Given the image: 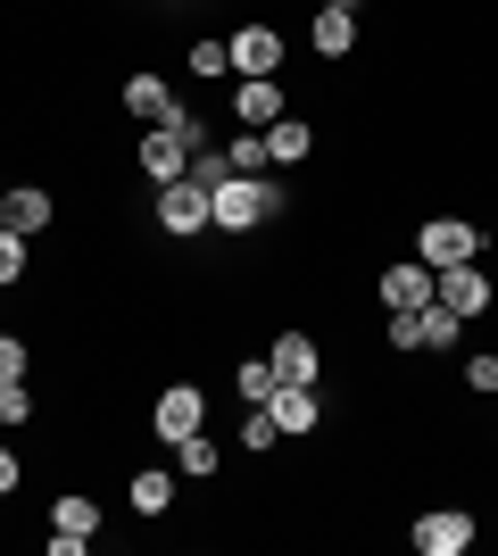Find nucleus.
<instances>
[{
	"instance_id": "nucleus-12",
	"label": "nucleus",
	"mask_w": 498,
	"mask_h": 556,
	"mask_svg": "<svg viewBox=\"0 0 498 556\" xmlns=\"http://www.w3.org/2000/svg\"><path fill=\"white\" fill-rule=\"evenodd\" d=\"M432 300V266H382V307H424Z\"/></svg>"
},
{
	"instance_id": "nucleus-6",
	"label": "nucleus",
	"mask_w": 498,
	"mask_h": 556,
	"mask_svg": "<svg viewBox=\"0 0 498 556\" xmlns=\"http://www.w3.org/2000/svg\"><path fill=\"white\" fill-rule=\"evenodd\" d=\"M432 291H440V307H457V316H482V307H490V275H482L474 257L432 266Z\"/></svg>"
},
{
	"instance_id": "nucleus-15",
	"label": "nucleus",
	"mask_w": 498,
	"mask_h": 556,
	"mask_svg": "<svg viewBox=\"0 0 498 556\" xmlns=\"http://www.w3.org/2000/svg\"><path fill=\"white\" fill-rule=\"evenodd\" d=\"M274 374H283V382H316V374H324L308 332H283V341H274Z\"/></svg>"
},
{
	"instance_id": "nucleus-8",
	"label": "nucleus",
	"mask_w": 498,
	"mask_h": 556,
	"mask_svg": "<svg viewBox=\"0 0 498 556\" xmlns=\"http://www.w3.org/2000/svg\"><path fill=\"white\" fill-rule=\"evenodd\" d=\"M225 59H233V75H274L283 67V34L274 25H241L233 42H225Z\"/></svg>"
},
{
	"instance_id": "nucleus-10",
	"label": "nucleus",
	"mask_w": 498,
	"mask_h": 556,
	"mask_svg": "<svg viewBox=\"0 0 498 556\" xmlns=\"http://www.w3.org/2000/svg\"><path fill=\"white\" fill-rule=\"evenodd\" d=\"M266 416L283 424V441H308L316 432V382H283V391L266 399Z\"/></svg>"
},
{
	"instance_id": "nucleus-11",
	"label": "nucleus",
	"mask_w": 498,
	"mask_h": 556,
	"mask_svg": "<svg viewBox=\"0 0 498 556\" xmlns=\"http://www.w3.org/2000/svg\"><path fill=\"white\" fill-rule=\"evenodd\" d=\"M125 116H142V125H175V92H166L158 75H133V84H125Z\"/></svg>"
},
{
	"instance_id": "nucleus-23",
	"label": "nucleus",
	"mask_w": 498,
	"mask_h": 556,
	"mask_svg": "<svg viewBox=\"0 0 498 556\" xmlns=\"http://www.w3.org/2000/svg\"><path fill=\"white\" fill-rule=\"evenodd\" d=\"M183 175H191L200 191H216L225 175H233V166H225V150H191V166H183Z\"/></svg>"
},
{
	"instance_id": "nucleus-13",
	"label": "nucleus",
	"mask_w": 498,
	"mask_h": 556,
	"mask_svg": "<svg viewBox=\"0 0 498 556\" xmlns=\"http://www.w3.org/2000/svg\"><path fill=\"white\" fill-rule=\"evenodd\" d=\"M0 225H9V232H25V241H34V232H50V191L17 184V191H9V208H0Z\"/></svg>"
},
{
	"instance_id": "nucleus-21",
	"label": "nucleus",
	"mask_w": 498,
	"mask_h": 556,
	"mask_svg": "<svg viewBox=\"0 0 498 556\" xmlns=\"http://www.w3.org/2000/svg\"><path fill=\"white\" fill-rule=\"evenodd\" d=\"M50 523H59V532H84V540H92V532H100V507H92V498H59V507H50Z\"/></svg>"
},
{
	"instance_id": "nucleus-7",
	"label": "nucleus",
	"mask_w": 498,
	"mask_h": 556,
	"mask_svg": "<svg viewBox=\"0 0 498 556\" xmlns=\"http://www.w3.org/2000/svg\"><path fill=\"white\" fill-rule=\"evenodd\" d=\"M150 424H158V441L175 448V441H191V432H200V424H208V399L191 391V382H175V391H166L158 407H150Z\"/></svg>"
},
{
	"instance_id": "nucleus-31",
	"label": "nucleus",
	"mask_w": 498,
	"mask_h": 556,
	"mask_svg": "<svg viewBox=\"0 0 498 556\" xmlns=\"http://www.w3.org/2000/svg\"><path fill=\"white\" fill-rule=\"evenodd\" d=\"M0 208H9V191H0Z\"/></svg>"
},
{
	"instance_id": "nucleus-26",
	"label": "nucleus",
	"mask_w": 498,
	"mask_h": 556,
	"mask_svg": "<svg viewBox=\"0 0 498 556\" xmlns=\"http://www.w3.org/2000/svg\"><path fill=\"white\" fill-rule=\"evenodd\" d=\"M191 75H233V59H225V42H191Z\"/></svg>"
},
{
	"instance_id": "nucleus-3",
	"label": "nucleus",
	"mask_w": 498,
	"mask_h": 556,
	"mask_svg": "<svg viewBox=\"0 0 498 556\" xmlns=\"http://www.w3.org/2000/svg\"><path fill=\"white\" fill-rule=\"evenodd\" d=\"M158 225L175 232V241H191V232H208V191L191 184V175H175V184H158Z\"/></svg>"
},
{
	"instance_id": "nucleus-14",
	"label": "nucleus",
	"mask_w": 498,
	"mask_h": 556,
	"mask_svg": "<svg viewBox=\"0 0 498 556\" xmlns=\"http://www.w3.org/2000/svg\"><path fill=\"white\" fill-rule=\"evenodd\" d=\"M316 150V125H299V116H274V125H266V159L274 166H299Z\"/></svg>"
},
{
	"instance_id": "nucleus-17",
	"label": "nucleus",
	"mask_w": 498,
	"mask_h": 556,
	"mask_svg": "<svg viewBox=\"0 0 498 556\" xmlns=\"http://www.w3.org/2000/svg\"><path fill=\"white\" fill-rule=\"evenodd\" d=\"M175 507V473H166V465H142V473H133V515H166Z\"/></svg>"
},
{
	"instance_id": "nucleus-4",
	"label": "nucleus",
	"mask_w": 498,
	"mask_h": 556,
	"mask_svg": "<svg viewBox=\"0 0 498 556\" xmlns=\"http://www.w3.org/2000/svg\"><path fill=\"white\" fill-rule=\"evenodd\" d=\"M416 257H424V266H457V257H482V232L465 225V216H432V225L416 232Z\"/></svg>"
},
{
	"instance_id": "nucleus-24",
	"label": "nucleus",
	"mask_w": 498,
	"mask_h": 556,
	"mask_svg": "<svg viewBox=\"0 0 498 556\" xmlns=\"http://www.w3.org/2000/svg\"><path fill=\"white\" fill-rule=\"evenodd\" d=\"M17 275H25V232L0 225V282H17Z\"/></svg>"
},
{
	"instance_id": "nucleus-22",
	"label": "nucleus",
	"mask_w": 498,
	"mask_h": 556,
	"mask_svg": "<svg viewBox=\"0 0 498 556\" xmlns=\"http://www.w3.org/2000/svg\"><path fill=\"white\" fill-rule=\"evenodd\" d=\"M225 166H233V175H266V166H274L266 159V134H241L233 150H225Z\"/></svg>"
},
{
	"instance_id": "nucleus-30",
	"label": "nucleus",
	"mask_w": 498,
	"mask_h": 556,
	"mask_svg": "<svg viewBox=\"0 0 498 556\" xmlns=\"http://www.w3.org/2000/svg\"><path fill=\"white\" fill-rule=\"evenodd\" d=\"M324 9H341V17H357V9H366V0H324Z\"/></svg>"
},
{
	"instance_id": "nucleus-19",
	"label": "nucleus",
	"mask_w": 498,
	"mask_h": 556,
	"mask_svg": "<svg viewBox=\"0 0 498 556\" xmlns=\"http://www.w3.org/2000/svg\"><path fill=\"white\" fill-rule=\"evenodd\" d=\"M349 42H357V17H341V9H316V50H324V59H349Z\"/></svg>"
},
{
	"instance_id": "nucleus-20",
	"label": "nucleus",
	"mask_w": 498,
	"mask_h": 556,
	"mask_svg": "<svg viewBox=\"0 0 498 556\" xmlns=\"http://www.w3.org/2000/svg\"><path fill=\"white\" fill-rule=\"evenodd\" d=\"M274 441H283V424L266 416V407H241V448H250V457H266Z\"/></svg>"
},
{
	"instance_id": "nucleus-9",
	"label": "nucleus",
	"mask_w": 498,
	"mask_h": 556,
	"mask_svg": "<svg viewBox=\"0 0 498 556\" xmlns=\"http://www.w3.org/2000/svg\"><path fill=\"white\" fill-rule=\"evenodd\" d=\"M233 116L250 125V134H266L274 116H291L283 109V84H274V75H241V84H233Z\"/></svg>"
},
{
	"instance_id": "nucleus-28",
	"label": "nucleus",
	"mask_w": 498,
	"mask_h": 556,
	"mask_svg": "<svg viewBox=\"0 0 498 556\" xmlns=\"http://www.w3.org/2000/svg\"><path fill=\"white\" fill-rule=\"evenodd\" d=\"M465 382H474V391H498V357H465Z\"/></svg>"
},
{
	"instance_id": "nucleus-27",
	"label": "nucleus",
	"mask_w": 498,
	"mask_h": 556,
	"mask_svg": "<svg viewBox=\"0 0 498 556\" xmlns=\"http://www.w3.org/2000/svg\"><path fill=\"white\" fill-rule=\"evenodd\" d=\"M0 382H25V341L17 332H0Z\"/></svg>"
},
{
	"instance_id": "nucleus-16",
	"label": "nucleus",
	"mask_w": 498,
	"mask_h": 556,
	"mask_svg": "<svg viewBox=\"0 0 498 556\" xmlns=\"http://www.w3.org/2000/svg\"><path fill=\"white\" fill-rule=\"evenodd\" d=\"M175 465H183V482H208V473H225V448L208 432H191V441H175Z\"/></svg>"
},
{
	"instance_id": "nucleus-25",
	"label": "nucleus",
	"mask_w": 498,
	"mask_h": 556,
	"mask_svg": "<svg viewBox=\"0 0 498 556\" xmlns=\"http://www.w3.org/2000/svg\"><path fill=\"white\" fill-rule=\"evenodd\" d=\"M34 416V391H25V382H0V424H25Z\"/></svg>"
},
{
	"instance_id": "nucleus-2",
	"label": "nucleus",
	"mask_w": 498,
	"mask_h": 556,
	"mask_svg": "<svg viewBox=\"0 0 498 556\" xmlns=\"http://www.w3.org/2000/svg\"><path fill=\"white\" fill-rule=\"evenodd\" d=\"M191 150H200V116L150 125V134H142V175H150V184H175V175L191 166Z\"/></svg>"
},
{
	"instance_id": "nucleus-29",
	"label": "nucleus",
	"mask_w": 498,
	"mask_h": 556,
	"mask_svg": "<svg viewBox=\"0 0 498 556\" xmlns=\"http://www.w3.org/2000/svg\"><path fill=\"white\" fill-rule=\"evenodd\" d=\"M9 490H17V457H9V448H0V498H9Z\"/></svg>"
},
{
	"instance_id": "nucleus-18",
	"label": "nucleus",
	"mask_w": 498,
	"mask_h": 556,
	"mask_svg": "<svg viewBox=\"0 0 498 556\" xmlns=\"http://www.w3.org/2000/svg\"><path fill=\"white\" fill-rule=\"evenodd\" d=\"M274 391H283V374H274V357H241V407H266Z\"/></svg>"
},
{
	"instance_id": "nucleus-1",
	"label": "nucleus",
	"mask_w": 498,
	"mask_h": 556,
	"mask_svg": "<svg viewBox=\"0 0 498 556\" xmlns=\"http://www.w3.org/2000/svg\"><path fill=\"white\" fill-rule=\"evenodd\" d=\"M274 208H283V191L266 184V175H225V184L208 191V216H216V232H250V225H266Z\"/></svg>"
},
{
	"instance_id": "nucleus-5",
	"label": "nucleus",
	"mask_w": 498,
	"mask_h": 556,
	"mask_svg": "<svg viewBox=\"0 0 498 556\" xmlns=\"http://www.w3.org/2000/svg\"><path fill=\"white\" fill-rule=\"evenodd\" d=\"M465 548H474V515H465V507L416 515V556H465Z\"/></svg>"
}]
</instances>
